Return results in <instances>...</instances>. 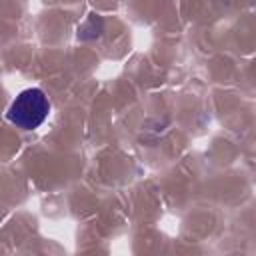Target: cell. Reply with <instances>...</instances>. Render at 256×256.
Wrapping results in <instances>:
<instances>
[{
    "instance_id": "1",
    "label": "cell",
    "mask_w": 256,
    "mask_h": 256,
    "mask_svg": "<svg viewBox=\"0 0 256 256\" xmlns=\"http://www.w3.org/2000/svg\"><path fill=\"white\" fill-rule=\"evenodd\" d=\"M48 112V96L40 88H26L12 100L8 108V120L22 130H34L46 120Z\"/></svg>"
}]
</instances>
